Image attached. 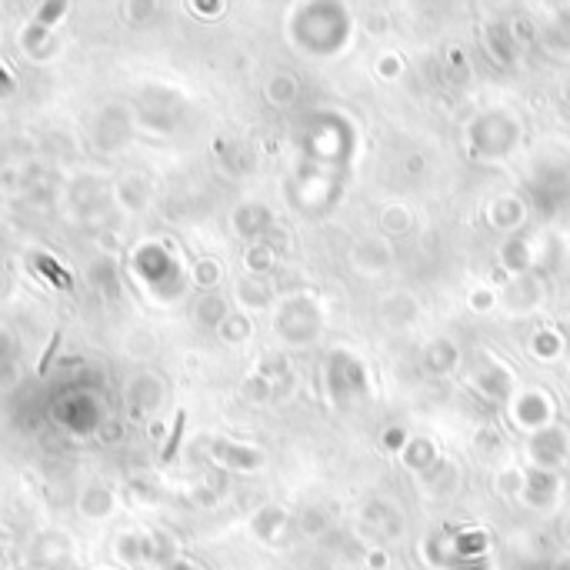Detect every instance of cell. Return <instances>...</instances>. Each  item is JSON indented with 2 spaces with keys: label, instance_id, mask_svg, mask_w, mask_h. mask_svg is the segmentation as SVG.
I'll return each mask as SVG.
<instances>
[{
  "label": "cell",
  "instance_id": "1",
  "mask_svg": "<svg viewBox=\"0 0 570 570\" xmlns=\"http://www.w3.org/2000/svg\"><path fill=\"white\" fill-rule=\"evenodd\" d=\"M57 347H61V330L51 337V347L44 350V360H40V374H47V367H51V360H53V354H57Z\"/></svg>",
  "mask_w": 570,
  "mask_h": 570
},
{
  "label": "cell",
  "instance_id": "2",
  "mask_svg": "<svg viewBox=\"0 0 570 570\" xmlns=\"http://www.w3.org/2000/svg\"><path fill=\"white\" fill-rule=\"evenodd\" d=\"M180 427H184V414H180V417H177V424H174V433H170V443H167V450H164V460H170V457H174V450H177Z\"/></svg>",
  "mask_w": 570,
  "mask_h": 570
}]
</instances>
